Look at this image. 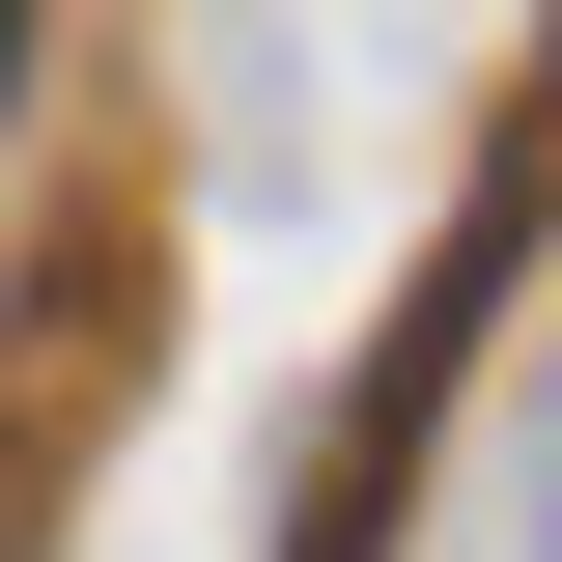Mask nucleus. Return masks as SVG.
Masks as SVG:
<instances>
[{"label":"nucleus","instance_id":"1","mask_svg":"<svg viewBox=\"0 0 562 562\" xmlns=\"http://www.w3.org/2000/svg\"><path fill=\"white\" fill-rule=\"evenodd\" d=\"M0 57H29V0H0Z\"/></svg>","mask_w":562,"mask_h":562}]
</instances>
